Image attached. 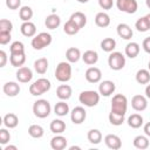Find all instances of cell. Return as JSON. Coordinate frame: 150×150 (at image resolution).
<instances>
[{"label":"cell","instance_id":"31","mask_svg":"<svg viewBox=\"0 0 150 150\" xmlns=\"http://www.w3.org/2000/svg\"><path fill=\"white\" fill-rule=\"evenodd\" d=\"M49 129L53 134H62L66 130V123L62 120H53L49 124Z\"/></svg>","mask_w":150,"mask_h":150},{"label":"cell","instance_id":"19","mask_svg":"<svg viewBox=\"0 0 150 150\" xmlns=\"http://www.w3.org/2000/svg\"><path fill=\"white\" fill-rule=\"evenodd\" d=\"M71 94H73V89L69 84H60L56 88V96L62 101L69 100L71 97Z\"/></svg>","mask_w":150,"mask_h":150},{"label":"cell","instance_id":"44","mask_svg":"<svg viewBox=\"0 0 150 150\" xmlns=\"http://www.w3.org/2000/svg\"><path fill=\"white\" fill-rule=\"evenodd\" d=\"M98 1V6L102 8V9H111L112 6H114V1L112 0H97Z\"/></svg>","mask_w":150,"mask_h":150},{"label":"cell","instance_id":"56","mask_svg":"<svg viewBox=\"0 0 150 150\" xmlns=\"http://www.w3.org/2000/svg\"><path fill=\"white\" fill-rule=\"evenodd\" d=\"M148 69H149V71H150V61H149V63H148Z\"/></svg>","mask_w":150,"mask_h":150},{"label":"cell","instance_id":"32","mask_svg":"<svg viewBox=\"0 0 150 150\" xmlns=\"http://www.w3.org/2000/svg\"><path fill=\"white\" fill-rule=\"evenodd\" d=\"M135 79L137 81V83L139 84H148L150 82V71L149 69H139L137 70Z\"/></svg>","mask_w":150,"mask_h":150},{"label":"cell","instance_id":"48","mask_svg":"<svg viewBox=\"0 0 150 150\" xmlns=\"http://www.w3.org/2000/svg\"><path fill=\"white\" fill-rule=\"evenodd\" d=\"M142 47H143V49H144L145 53L150 54V36H148V38H145V39L143 40Z\"/></svg>","mask_w":150,"mask_h":150},{"label":"cell","instance_id":"8","mask_svg":"<svg viewBox=\"0 0 150 150\" xmlns=\"http://www.w3.org/2000/svg\"><path fill=\"white\" fill-rule=\"evenodd\" d=\"M116 7L123 13L134 14L138 9V4L136 0H116Z\"/></svg>","mask_w":150,"mask_h":150},{"label":"cell","instance_id":"13","mask_svg":"<svg viewBox=\"0 0 150 150\" xmlns=\"http://www.w3.org/2000/svg\"><path fill=\"white\" fill-rule=\"evenodd\" d=\"M15 75H16V80L20 83H28L33 79V71H32V69L28 68V67H23V66L20 67V68H18Z\"/></svg>","mask_w":150,"mask_h":150},{"label":"cell","instance_id":"54","mask_svg":"<svg viewBox=\"0 0 150 150\" xmlns=\"http://www.w3.org/2000/svg\"><path fill=\"white\" fill-rule=\"evenodd\" d=\"M77 2H80V4H87L89 0H76Z\"/></svg>","mask_w":150,"mask_h":150},{"label":"cell","instance_id":"12","mask_svg":"<svg viewBox=\"0 0 150 150\" xmlns=\"http://www.w3.org/2000/svg\"><path fill=\"white\" fill-rule=\"evenodd\" d=\"M131 107L136 111H144L148 108V100L144 95H135L131 98Z\"/></svg>","mask_w":150,"mask_h":150},{"label":"cell","instance_id":"18","mask_svg":"<svg viewBox=\"0 0 150 150\" xmlns=\"http://www.w3.org/2000/svg\"><path fill=\"white\" fill-rule=\"evenodd\" d=\"M20 90H21V89H20L19 83L13 82V81L6 82V83L4 84V87H2V91H4L7 96H9V97H14V96L19 95Z\"/></svg>","mask_w":150,"mask_h":150},{"label":"cell","instance_id":"51","mask_svg":"<svg viewBox=\"0 0 150 150\" xmlns=\"http://www.w3.org/2000/svg\"><path fill=\"white\" fill-rule=\"evenodd\" d=\"M4 150H18V146L16 145H6L4 148Z\"/></svg>","mask_w":150,"mask_h":150},{"label":"cell","instance_id":"39","mask_svg":"<svg viewBox=\"0 0 150 150\" xmlns=\"http://www.w3.org/2000/svg\"><path fill=\"white\" fill-rule=\"evenodd\" d=\"M108 120L110 122V124L115 125V127H118V125H122L125 121V117L124 115H118V114H115V112H109V116H108Z\"/></svg>","mask_w":150,"mask_h":150},{"label":"cell","instance_id":"40","mask_svg":"<svg viewBox=\"0 0 150 150\" xmlns=\"http://www.w3.org/2000/svg\"><path fill=\"white\" fill-rule=\"evenodd\" d=\"M135 28H136L138 32H141V33H145V32H148V30L150 29V26H149V23H148V21H146V19H145V16L139 18V19L135 22Z\"/></svg>","mask_w":150,"mask_h":150},{"label":"cell","instance_id":"10","mask_svg":"<svg viewBox=\"0 0 150 150\" xmlns=\"http://www.w3.org/2000/svg\"><path fill=\"white\" fill-rule=\"evenodd\" d=\"M115 90H116V86L110 80H104V81L100 82V84H98V93L101 96L108 97V96L112 95L115 93Z\"/></svg>","mask_w":150,"mask_h":150},{"label":"cell","instance_id":"55","mask_svg":"<svg viewBox=\"0 0 150 150\" xmlns=\"http://www.w3.org/2000/svg\"><path fill=\"white\" fill-rule=\"evenodd\" d=\"M145 5L148 8H150V0H145Z\"/></svg>","mask_w":150,"mask_h":150},{"label":"cell","instance_id":"20","mask_svg":"<svg viewBox=\"0 0 150 150\" xmlns=\"http://www.w3.org/2000/svg\"><path fill=\"white\" fill-rule=\"evenodd\" d=\"M95 25L100 28H105L110 25V16L105 12H98L95 15Z\"/></svg>","mask_w":150,"mask_h":150},{"label":"cell","instance_id":"28","mask_svg":"<svg viewBox=\"0 0 150 150\" xmlns=\"http://www.w3.org/2000/svg\"><path fill=\"white\" fill-rule=\"evenodd\" d=\"M45 25L48 29H55L61 25V19L57 14H49L45 20Z\"/></svg>","mask_w":150,"mask_h":150},{"label":"cell","instance_id":"1","mask_svg":"<svg viewBox=\"0 0 150 150\" xmlns=\"http://www.w3.org/2000/svg\"><path fill=\"white\" fill-rule=\"evenodd\" d=\"M128 109V98L123 94H116L112 96L111 100V112L118 114V115H124L127 114Z\"/></svg>","mask_w":150,"mask_h":150},{"label":"cell","instance_id":"33","mask_svg":"<svg viewBox=\"0 0 150 150\" xmlns=\"http://www.w3.org/2000/svg\"><path fill=\"white\" fill-rule=\"evenodd\" d=\"M87 138L91 144H100L102 141V132L98 129H90L87 134Z\"/></svg>","mask_w":150,"mask_h":150},{"label":"cell","instance_id":"49","mask_svg":"<svg viewBox=\"0 0 150 150\" xmlns=\"http://www.w3.org/2000/svg\"><path fill=\"white\" fill-rule=\"evenodd\" d=\"M143 131H144V134H145L148 137H150V122H148V123L144 124V127H143Z\"/></svg>","mask_w":150,"mask_h":150},{"label":"cell","instance_id":"46","mask_svg":"<svg viewBox=\"0 0 150 150\" xmlns=\"http://www.w3.org/2000/svg\"><path fill=\"white\" fill-rule=\"evenodd\" d=\"M6 6L9 9H18L21 6V0H6Z\"/></svg>","mask_w":150,"mask_h":150},{"label":"cell","instance_id":"21","mask_svg":"<svg viewBox=\"0 0 150 150\" xmlns=\"http://www.w3.org/2000/svg\"><path fill=\"white\" fill-rule=\"evenodd\" d=\"M132 144L136 149H139V150H145L149 148L150 145V142H149V137L146 135H138L134 138L132 141Z\"/></svg>","mask_w":150,"mask_h":150},{"label":"cell","instance_id":"53","mask_svg":"<svg viewBox=\"0 0 150 150\" xmlns=\"http://www.w3.org/2000/svg\"><path fill=\"white\" fill-rule=\"evenodd\" d=\"M74 149H76V150H80L81 148H80V146H75V145H73V146H70V148H69V150H74Z\"/></svg>","mask_w":150,"mask_h":150},{"label":"cell","instance_id":"25","mask_svg":"<svg viewBox=\"0 0 150 150\" xmlns=\"http://www.w3.org/2000/svg\"><path fill=\"white\" fill-rule=\"evenodd\" d=\"M48 66H49V62L46 57H40L34 61V70L40 75L46 74V71L48 70Z\"/></svg>","mask_w":150,"mask_h":150},{"label":"cell","instance_id":"38","mask_svg":"<svg viewBox=\"0 0 150 150\" xmlns=\"http://www.w3.org/2000/svg\"><path fill=\"white\" fill-rule=\"evenodd\" d=\"M63 30H64V33L68 34V35H75V34L79 33L80 28L77 27V25H76L74 21H71V20L69 19V20L64 23V26H63Z\"/></svg>","mask_w":150,"mask_h":150},{"label":"cell","instance_id":"15","mask_svg":"<svg viewBox=\"0 0 150 150\" xmlns=\"http://www.w3.org/2000/svg\"><path fill=\"white\" fill-rule=\"evenodd\" d=\"M104 143L109 149H112V150H118L122 146L121 138L115 134H108L104 137Z\"/></svg>","mask_w":150,"mask_h":150},{"label":"cell","instance_id":"52","mask_svg":"<svg viewBox=\"0 0 150 150\" xmlns=\"http://www.w3.org/2000/svg\"><path fill=\"white\" fill-rule=\"evenodd\" d=\"M145 16V19H146V21H148V23H149V26H150V13H148L146 15H144Z\"/></svg>","mask_w":150,"mask_h":150},{"label":"cell","instance_id":"42","mask_svg":"<svg viewBox=\"0 0 150 150\" xmlns=\"http://www.w3.org/2000/svg\"><path fill=\"white\" fill-rule=\"evenodd\" d=\"M7 129L8 128H1L0 129V143L2 145H6L11 139V134Z\"/></svg>","mask_w":150,"mask_h":150},{"label":"cell","instance_id":"23","mask_svg":"<svg viewBox=\"0 0 150 150\" xmlns=\"http://www.w3.org/2000/svg\"><path fill=\"white\" fill-rule=\"evenodd\" d=\"M82 60L88 66H93L95 64L97 61H98V54L96 50H93V49H89V50H86L83 54H82Z\"/></svg>","mask_w":150,"mask_h":150},{"label":"cell","instance_id":"35","mask_svg":"<svg viewBox=\"0 0 150 150\" xmlns=\"http://www.w3.org/2000/svg\"><path fill=\"white\" fill-rule=\"evenodd\" d=\"M54 112L57 115V116H60V117H63V116H66L68 112H69V105H68V103H66L64 101H60V102H57L56 104H55V107H54Z\"/></svg>","mask_w":150,"mask_h":150},{"label":"cell","instance_id":"14","mask_svg":"<svg viewBox=\"0 0 150 150\" xmlns=\"http://www.w3.org/2000/svg\"><path fill=\"white\" fill-rule=\"evenodd\" d=\"M67 144H68L67 138L61 134H56V136H54L50 139V148L53 150H63L67 148Z\"/></svg>","mask_w":150,"mask_h":150},{"label":"cell","instance_id":"34","mask_svg":"<svg viewBox=\"0 0 150 150\" xmlns=\"http://www.w3.org/2000/svg\"><path fill=\"white\" fill-rule=\"evenodd\" d=\"M101 48L105 53H111L116 48V41L112 38H104L101 41Z\"/></svg>","mask_w":150,"mask_h":150},{"label":"cell","instance_id":"17","mask_svg":"<svg viewBox=\"0 0 150 150\" xmlns=\"http://www.w3.org/2000/svg\"><path fill=\"white\" fill-rule=\"evenodd\" d=\"M116 32H117V35L123 40H130L134 35V32L128 23H118Z\"/></svg>","mask_w":150,"mask_h":150},{"label":"cell","instance_id":"41","mask_svg":"<svg viewBox=\"0 0 150 150\" xmlns=\"http://www.w3.org/2000/svg\"><path fill=\"white\" fill-rule=\"evenodd\" d=\"M9 53L11 54H18V53H25V45L21 41H14L9 46Z\"/></svg>","mask_w":150,"mask_h":150},{"label":"cell","instance_id":"4","mask_svg":"<svg viewBox=\"0 0 150 150\" xmlns=\"http://www.w3.org/2000/svg\"><path fill=\"white\" fill-rule=\"evenodd\" d=\"M100 93L96 90H84L79 95V101L84 107H95L100 102Z\"/></svg>","mask_w":150,"mask_h":150},{"label":"cell","instance_id":"24","mask_svg":"<svg viewBox=\"0 0 150 150\" xmlns=\"http://www.w3.org/2000/svg\"><path fill=\"white\" fill-rule=\"evenodd\" d=\"M139 50H141V47L137 42H129L124 48V54L130 59H135L139 54Z\"/></svg>","mask_w":150,"mask_h":150},{"label":"cell","instance_id":"37","mask_svg":"<svg viewBox=\"0 0 150 150\" xmlns=\"http://www.w3.org/2000/svg\"><path fill=\"white\" fill-rule=\"evenodd\" d=\"M33 9L29 6H22L19 8V18L22 21H30V19L33 18Z\"/></svg>","mask_w":150,"mask_h":150},{"label":"cell","instance_id":"26","mask_svg":"<svg viewBox=\"0 0 150 150\" xmlns=\"http://www.w3.org/2000/svg\"><path fill=\"white\" fill-rule=\"evenodd\" d=\"M2 123H4V125H5L6 128H8V129H14V128H16L18 124H19V118H18V116H16L15 114L8 112V114H6V115L4 116Z\"/></svg>","mask_w":150,"mask_h":150},{"label":"cell","instance_id":"43","mask_svg":"<svg viewBox=\"0 0 150 150\" xmlns=\"http://www.w3.org/2000/svg\"><path fill=\"white\" fill-rule=\"evenodd\" d=\"M13 23L8 19H1L0 20V32H12Z\"/></svg>","mask_w":150,"mask_h":150},{"label":"cell","instance_id":"50","mask_svg":"<svg viewBox=\"0 0 150 150\" xmlns=\"http://www.w3.org/2000/svg\"><path fill=\"white\" fill-rule=\"evenodd\" d=\"M144 93H145V96H146V98H149V100H150V84H148V86L145 87V90H144Z\"/></svg>","mask_w":150,"mask_h":150},{"label":"cell","instance_id":"9","mask_svg":"<svg viewBox=\"0 0 150 150\" xmlns=\"http://www.w3.org/2000/svg\"><path fill=\"white\" fill-rule=\"evenodd\" d=\"M84 77L89 83H98L102 80V71L97 67H89L84 73Z\"/></svg>","mask_w":150,"mask_h":150},{"label":"cell","instance_id":"45","mask_svg":"<svg viewBox=\"0 0 150 150\" xmlns=\"http://www.w3.org/2000/svg\"><path fill=\"white\" fill-rule=\"evenodd\" d=\"M12 39L9 32H0V45H7Z\"/></svg>","mask_w":150,"mask_h":150},{"label":"cell","instance_id":"5","mask_svg":"<svg viewBox=\"0 0 150 150\" xmlns=\"http://www.w3.org/2000/svg\"><path fill=\"white\" fill-rule=\"evenodd\" d=\"M50 111H52L50 103L45 98H40V100L35 101L33 104V112L38 118L48 117L50 115Z\"/></svg>","mask_w":150,"mask_h":150},{"label":"cell","instance_id":"47","mask_svg":"<svg viewBox=\"0 0 150 150\" xmlns=\"http://www.w3.org/2000/svg\"><path fill=\"white\" fill-rule=\"evenodd\" d=\"M6 63H7V54L5 50L1 49L0 50V67L4 68L6 66Z\"/></svg>","mask_w":150,"mask_h":150},{"label":"cell","instance_id":"3","mask_svg":"<svg viewBox=\"0 0 150 150\" xmlns=\"http://www.w3.org/2000/svg\"><path fill=\"white\" fill-rule=\"evenodd\" d=\"M50 87H52V84L48 79L40 77L29 86V93L33 96H40V95H43L45 93H47L50 89Z\"/></svg>","mask_w":150,"mask_h":150},{"label":"cell","instance_id":"16","mask_svg":"<svg viewBox=\"0 0 150 150\" xmlns=\"http://www.w3.org/2000/svg\"><path fill=\"white\" fill-rule=\"evenodd\" d=\"M20 32L26 38H34L36 35V26L32 21H23L20 26Z\"/></svg>","mask_w":150,"mask_h":150},{"label":"cell","instance_id":"29","mask_svg":"<svg viewBox=\"0 0 150 150\" xmlns=\"http://www.w3.org/2000/svg\"><path fill=\"white\" fill-rule=\"evenodd\" d=\"M69 19H70L71 21H74V22L77 25V27H79L80 29L83 28V27L86 26V23H87V16H86V14L82 13V12H75V13H73Z\"/></svg>","mask_w":150,"mask_h":150},{"label":"cell","instance_id":"27","mask_svg":"<svg viewBox=\"0 0 150 150\" xmlns=\"http://www.w3.org/2000/svg\"><path fill=\"white\" fill-rule=\"evenodd\" d=\"M9 62L13 67L20 68L26 62V54L25 53H18V54H11L9 55Z\"/></svg>","mask_w":150,"mask_h":150},{"label":"cell","instance_id":"22","mask_svg":"<svg viewBox=\"0 0 150 150\" xmlns=\"http://www.w3.org/2000/svg\"><path fill=\"white\" fill-rule=\"evenodd\" d=\"M81 57H82L81 52H80V49L76 48V47H69V48L66 50V59H67V61L70 62V63H76Z\"/></svg>","mask_w":150,"mask_h":150},{"label":"cell","instance_id":"11","mask_svg":"<svg viewBox=\"0 0 150 150\" xmlns=\"http://www.w3.org/2000/svg\"><path fill=\"white\" fill-rule=\"evenodd\" d=\"M86 117H87V111L81 105L75 107L71 110V112H70V120H71V122L74 124H81V123H83L84 120H86Z\"/></svg>","mask_w":150,"mask_h":150},{"label":"cell","instance_id":"36","mask_svg":"<svg viewBox=\"0 0 150 150\" xmlns=\"http://www.w3.org/2000/svg\"><path fill=\"white\" fill-rule=\"evenodd\" d=\"M28 134L33 138H41L45 135V130L40 124H32L28 128Z\"/></svg>","mask_w":150,"mask_h":150},{"label":"cell","instance_id":"30","mask_svg":"<svg viewBox=\"0 0 150 150\" xmlns=\"http://www.w3.org/2000/svg\"><path fill=\"white\" fill-rule=\"evenodd\" d=\"M128 125L132 129H138L143 125V117L139 114H131L128 117Z\"/></svg>","mask_w":150,"mask_h":150},{"label":"cell","instance_id":"6","mask_svg":"<svg viewBox=\"0 0 150 150\" xmlns=\"http://www.w3.org/2000/svg\"><path fill=\"white\" fill-rule=\"evenodd\" d=\"M53 41V38L49 33L47 32H41L39 34H36L33 39H32V47L35 49V50H41L46 47H48Z\"/></svg>","mask_w":150,"mask_h":150},{"label":"cell","instance_id":"7","mask_svg":"<svg viewBox=\"0 0 150 150\" xmlns=\"http://www.w3.org/2000/svg\"><path fill=\"white\" fill-rule=\"evenodd\" d=\"M108 64L112 70H121L125 66V56L121 52H111L108 56Z\"/></svg>","mask_w":150,"mask_h":150},{"label":"cell","instance_id":"2","mask_svg":"<svg viewBox=\"0 0 150 150\" xmlns=\"http://www.w3.org/2000/svg\"><path fill=\"white\" fill-rule=\"evenodd\" d=\"M55 79L59 82L66 83L71 79V66L68 61H61L55 69Z\"/></svg>","mask_w":150,"mask_h":150}]
</instances>
